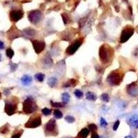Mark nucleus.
Wrapping results in <instances>:
<instances>
[{
	"label": "nucleus",
	"instance_id": "1",
	"mask_svg": "<svg viewBox=\"0 0 138 138\" xmlns=\"http://www.w3.org/2000/svg\"><path fill=\"white\" fill-rule=\"evenodd\" d=\"M113 55V49L107 44L102 45L99 50V59L104 64H106L110 62Z\"/></svg>",
	"mask_w": 138,
	"mask_h": 138
},
{
	"label": "nucleus",
	"instance_id": "2",
	"mask_svg": "<svg viewBox=\"0 0 138 138\" xmlns=\"http://www.w3.org/2000/svg\"><path fill=\"white\" fill-rule=\"evenodd\" d=\"M19 99L16 97L5 99V108L4 111L8 115H13L17 110Z\"/></svg>",
	"mask_w": 138,
	"mask_h": 138
},
{
	"label": "nucleus",
	"instance_id": "3",
	"mask_svg": "<svg viewBox=\"0 0 138 138\" xmlns=\"http://www.w3.org/2000/svg\"><path fill=\"white\" fill-rule=\"evenodd\" d=\"M37 110V105L31 97H27L23 102V112L25 114H31Z\"/></svg>",
	"mask_w": 138,
	"mask_h": 138
},
{
	"label": "nucleus",
	"instance_id": "4",
	"mask_svg": "<svg viewBox=\"0 0 138 138\" xmlns=\"http://www.w3.org/2000/svg\"><path fill=\"white\" fill-rule=\"evenodd\" d=\"M123 73L119 70L111 72L107 77V81L112 86H117L123 79Z\"/></svg>",
	"mask_w": 138,
	"mask_h": 138
},
{
	"label": "nucleus",
	"instance_id": "5",
	"mask_svg": "<svg viewBox=\"0 0 138 138\" xmlns=\"http://www.w3.org/2000/svg\"><path fill=\"white\" fill-rule=\"evenodd\" d=\"M44 133L46 136H57L58 135L57 126L54 119H51L46 124Z\"/></svg>",
	"mask_w": 138,
	"mask_h": 138
},
{
	"label": "nucleus",
	"instance_id": "6",
	"mask_svg": "<svg viewBox=\"0 0 138 138\" xmlns=\"http://www.w3.org/2000/svg\"><path fill=\"white\" fill-rule=\"evenodd\" d=\"M41 124V115L38 113H35L29 118V120L25 124L24 126L28 129H33V128L39 127Z\"/></svg>",
	"mask_w": 138,
	"mask_h": 138
},
{
	"label": "nucleus",
	"instance_id": "7",
	"mask_svg": "<svg viewBox=\"0 0 138 138\" xmlns=\"http://www.w3.org/2000/svg\"><path fill=\"white\" fill-rule=\"evenodd\" d=\"M82 43H83V39L82 38L76 40L75 41H73L71 44L67 48L66 50V54L69 55H73L78 50L81 45L82 44Z\"/></svg>",
	"mask_w": 138,
	"mask_h": 138
},
{
	"label": "nucleus",
	"instance_id": "8",
	"mask_svg": "<svg viewBox=\"0 0 138 138\" xmlns=\"http://www.w3.org/2000/svg\"><path fill=\"white\" fill-rule=\"evenodd\" d=\"M134 32V29L133 27L126 26L124 28V30L122 32L120 37V42L121 43H124L126 41L129 40V38L133 35Z\"/></svg>",
	"mask_w": 138,
	"mask_h": 138
},
{
	"label": "nucleus",
	"instance_id": "9",
	"mask_svg": "<svg viewBox=\"0 0 138 138\" xmlns=\"http://www.w3.org/2000/svg\"><path fill=\"white\" fill-rule=\"evenodd\" d=\"M28 19L32 23L36 24L39 23L41 19V13L40 10H33L28 14Z\"/></svg>",
	"mask_w": 138,
	"mask_h": 138
},
{
	"label": "nucleus",
	"instance_id": "10",
	"mask_svg": "<svg viewBox=\"0 0 138 138\" xmlns=\"http://www.w3.org/2000/svg\"><path fill=\"white\" fill-rule=\"evenodd\" d=\"M32 44L34 48V50L35 51L37 54L41 53L45 49L46 44L44 41L40 40H32Z\"/></svg>",
	"mask_w": 138,
	"mask_h": 138
},
{
	"label": "nucleus",
	"instance_id": "11",
	"mask_svg": "<svg viewBox=\"0 0 138 138\" xmlns=\"http://www.w3.org/2000/svg\"><path fill=\"white\" fill-rule=\"evenodd\" d=\"M24 13L22 10H12L10 13V18L11 19V21L13 22H17L19 19H21L22 18Z\"/></svg>",
	"mask_w": 138,
	"mask_h": 138
},
{
	"label": "nucleus",
	"instance_id": "12",
	"mask_svg": "<svg viewBox=\"0 0 138 138\" xmlns=\"http://www.w3.org/2000/svg\"><path fill=\"white\" fill-rule=\"evenodd\" d=\"M7 35H8V39L10 40H13L15 38L19 37V31H18L17 30H16V31L13 30V27L10 30H9V31L7 32Z\"/></svg>",
	"mask_w": 138,
	"mask_h": 138
},
{
	"label": "nucleus",
	"instance_id": "13",
	"mask_svg": "<svg viewBox=\"0 0 138 138\" xmlns=\"http://www.w3.org/2000/svg\"><path fill=\"white\" fill-rule=\"evenodd\" d=\"M32 81L31 76L28 75H24L21 78V82L24 86H28L31 84V83Z\"/></svg>",
	"mask_w": 138,
	"mask_h": 138
},
{
	"label": "nucleus",
	"instance_id": "14",
	"mask_svg": "<svg viewBox=\"0 0 138 138\" xmlns=\"http://www.w3.org/2000/svg\"><path fill=\"white\" fill-rule=\"evenodd\" d=\"M90 133V130L87 128H84L83 129H81L79 132V133L77 134V137L75 138H87L89 134Z\"/></svg>",
	"mask_w": 138,
	"mask_h": 138
},
{
	"label": "nucleus",
	"instance_id": "15",
	"mask_svg": "<svg viewBox=\"0 0 138 138\" xmlns=\"http://www.w3.org/2000/svg\"><path fill=\"white\" fill-rule=\"evenodd\" d=\"M127 90L128 93L131 95H135L137 93V89H136V86L135 85V83H133L131 84L128 86L127 87Z\"/></svg>",
	"mask_w": 138,
	"mask_h": 138
},
{
	"label": "nucleus",
	"instance_id": "16",
	"mask_svg": "<svg viewBox=\"0 0 138 138\" xmlns=\"http://www.w3.org/2000/svg\"><path fill=\"white\" fill-rule=\"evenodd\" d=\"M130 124L135 128H138V116L134 115L131 117L129 120Z\"/></svg>",
	"mask_w": 138,
	"mask_h": 138
},
{
	"label": "nucleus",
	"instance_id": "17",
	"mask_svg": "<svg viewBox=\"0 0 138 138\" xmlns=\"http://www.w3.org/2000/svg\"><path fill=\"white\" fill-rule=\"evenodd\" d=\"M10 131V126L8 124H6L0 128V133L1 134H7Z\"/></svg>",
	"mask_w": 138,
	"mask_h": 138
},
{
	"label": "nucleus",
	"instance_id": "18",
	"mask_svg": "<svg viewBox=\"0 0 138 138\" xmlns=\"http://www.w3.org/2000/svg\"><path fill=\"white\" fill-rule=\"evenodd\" d=\"M86 98L88 100H89V101H95L97 99L96 95L93 93L90 92V91L88 92V93H86Z\"/></svg>",
	"mask_w": 138,
	"mask_h": 138
},
{
	"label": "nucleus",
	"instance_id": "19",
	"mask_svg": "<svg viewBox=\"0 0 138 138\" xmlns=\"http://www.w3.org/2000/svg\"><path fill=\"white\" fill-rule=\"evenodd\" d=\"M77 84H78V81L77 80L72 79V80H68V81L65 84V87H70V86L74 87V86H75Z\"/></svg>",
	"mask_w": 138,
	"mask_h": 138
},
{
	"label": "nucleus",
	"instance_id": "20",
	"mask_svg": "<svg viewBox=\"0 0 138 138\" xmlns=\"http://www.w3.org/2000/svg\"><path fill=\"white\" fill-rule=\"evenodd\" d=\"M57 78L52 77L49 78V80L47 81V84H48L50 87H54V86H55V85L57 84Z\"/></svg>",
	"mask_w": 138,
	"mask_h": 138
},
{
	"label": "nucleus",
	"instance_id": "21",
	"mask_svg": "<svg viewBox=\"0 0 138 138\" xmlns=\"http://www.w3.org/2000/svg\"><path fill=\"white\" fill-rule=\"evenodd\" d=\"M35 78L36 79V80H37L38 81L42 82L44 80L45 75L43 74V73H37V74H35Z\"/></svg>",
	"mask_w": 138,
	"mask_h": 138
},
{
	"label": "nucleus",
	"instance_id": "22",
	"mask_svg": "<svg viewBox=\"0 0 138 138\" xmlns=\"http://www.w3.org/2000/svg\"><path fill=\"white\" fill-rule=\"evenodd\" d=\"M62 99L64 104H67L69 102L70 99V95L68 93H64L62 95Z\"/></svg>",
	"mask_w": 138,
	"mask_h": 138
},
{
	"label": "nucleus",
	"instance_id": "23",
	"mask_svg": "<svg viewBox=\"0 0 138 138\" xmlns=\"http://www.w3.org/2000/svg\"><path fill=\"white\" fill-rule=\"evenodd\" d=\"M53 114L55 117L57 119H61V118H62L63 113L60 111L59 109H55L53 111Z\"/></svg>",
	"mask_w": 138,
	"mask_h": 138
},
{
	"label": "nucleus",
	"instance_id": "24",
	"mask_svg": "<svg viewBox=\"0 0 138 138\" xmlns=\"http://www.w3.org/2000/svg\"><path fill=\"white\" fill-rule=\"evenodd\" d=\"M23 132H24V130L22 129H20L18 131L14 132V133L13 134L11 138H20L21 136H22V135Z\"/></svg>",
	"mask_w": 138,
	"mask_h": 138
},
{
	"label": "nucleus",
	"instance_id": "25",
	"mask_svg": "<svg viewBox=\"0 0 138 138\" xmlns=\"http://www.w3.org/2000/svg\"><path fill=\"white\" fill-rule=\"evenodd\" d=\"M6 56L8 58H10V59H12L13 57L14 56V55H15L14 51L11 49H7L6 51Z\"/></svg>",
	"mask_w": 138,
	"mask_h": 138
},
{
	"label": "nucleus",
	"instance_id": "26",
	"mask_svg": "<svg viewBox=\"0 0 138 138\" xmlns=\"http://www.w3.org/2000/svg\"><path fill=\"white\" fill-rule=\"evenodd\" d=\"M74 94H75V95L77 97V98H78V99L82 98L83 97V95H84V94L82 93V91H81L80 90H78V89L75 90L74 91Z\"/></svg>",
	"mask_w": 138,
	"mask_h": 138
},
{
	"label": "nucleus",
	"instance_id": "27",
	"mask_svg": "<svg viewBox=\"0 0 138 138\" xmlns=\"http://www.w3.org/2000/svg\"><path fill=\"white\" fill-rule=\"evenodd\" d=\"M65 120L68 123L72 124V123H73V122L75 121V117H72V116L67 115L65 117Z\"/></svg>",
	"mask_w": 138,
	"mask_h": 138
},
{
	"label": "nucleus",
	"instance_id": "28",
	"mask_svg": "<svg viewBox=\"0 0 138 138\" xmlns=\"http://www.w3.org/2000/svg\"><path fill=\"white\" fill-rule=\"evenodd\" d=\"M41 113L46 116H49L51 114V110L49 109L48 108H44L42 110H41Z\"/></svg>",
	"mask_w": 138,
	"mask_h": 138
},
{
	"label": "nucleus",
	"instance_id": "29",
	"mask_svg": "<svg viewBox=\"0 0 138 138\" xmlns=\"http://www.w3.org/2000/svg\"><path fill=\"white\" fill-rule=\"evenodd\" d=\"M89 130L91 131V133H94V132H96L97 130V126L94 124H91L89 126Z\"/></svg>",
	"mask_w": 138,
	"mask_h": 138
},
{
	"label": "nucleus",
	"instance_id": "30",
	"mask_svg": "<svg viewBox=\"0 0 138 138\" xmlns=\"http://www.w3.org/2000/svg\"><path fill=\"white\" fill-rule=\"evenodd\" d=\"M50 104L51 106L55 108H58V107H63L64 106V104L61 102H50Z\"/></svg>",
	"mask_w": 138,
	"mask_h": 138
},
{
	"label": "nucleus",
	"instance_id": "31",
	"mask_svg": "<svg viewBox=\"0 0 138 138\" xmlns=\"http://www.w3.org/2000/svg\"><path fill=\"white\" fill-rule=\"evenodd\" d=\"M101 98L102 99L104 102H109V99H110V97H109V95L106 93H104L101 95Z\"/></svg>",
	"mask_w": 138,
	"mask_h": 138
},
{
	"label": "nucleus",
	"instance_id": "32",
	"mask_svg": "<svg viewBox=\"0 0 138 138\" xmlns=\"http://www.w3.org/2000/svg\"><path fill=\"white\" fill-rule=\"evenodd\" d=\"M100 124H101V126H102V127H106L107 126V122H106V120H105L104 118H103V117L101 118V120H100Z\"/></svg>",
	"mask_w": 138,
	"mask_h": 138
},
{
	"label": "nucleus",
	"instance_id": "33",
	"mask_svg": "<svg viewBox=\"0 0 138 138\" xmlns=\"http://www.w3.org/2000/svg\"><path fill=\"white\" fill-rule=\"evenodd\" d=\"M119 125H120V121L119 120L116 121L115 123L114 124V126H113V130H117V129H118V126H119Z\"/></svg>",
	"mask_w": 138,
	"mask_h": 138
},
{
	"label": "nucleus",
	"instance_id": "34",
	"mask_svg": "<svg viewBox=\"0 0 138 138\" xmlns=\"http://www.w3.org/2000/svg\"><path fill=\"white\" fill-rule=\"evenodd\" d=\"M99 138V135L97 132H94L91 134V138Z\"/></svg>",
	"mask_w": 138,
	"mask_h": 138
},
{
	"label": "nucleus",
	"instance_id": "35",
	"mask_svg": "<svg viewBox=\"0 0 138 138\" xmlns=\"http://www.w3.org/2000/svg\"><path fill=\"white\" fill-rule=\"evenodd\" d=\"M17 65H16V64H15L11 63V64H10V68L12 69V70H11V71H15V69L17 68Z\"/></svg>",
	"mask_w": 138,
	"mask_h": 138
},
{
	"label": "nucleus",
	"instance_id": "36",
	"mask_svg": "<svg viewBox=\"0 0 138 138\" xmlns=\"http://www.w3.org/2000/svg\"><path fill=\"white\" fill-rule=\"evenodd\" d=\"M4 49V44L3 41H0V50H3Z\"/></svg>",
	"mask_w": 138,
	"mask_h": 138
},
{
	"label": "nucleus",
	"instance_id": "37",
	"mask_svg": "<svg viewBox=\"0 0 138 138\" xmlns=\"http://www.w3.org/2000/svg\"><path fill=\"white\" fill-rule=\"evenodd\" d=\"M125 138H133L131 136H127V137H126Z\"/></svg>",
	"mask_w": 138,
	"mask_h": 138
},
{
	"label": "nucleus",
	"instance_id": "38",
	"mask_svg": "<svg viewBox=\"0 0 138 138\" xmlns=\"http://www.w3.org/2000/svg\"><path fill=\"white\" fill-rule=\"evenodd\" d=\"M1 61V55L0 54V62Z\"/></svg>",
	"mask_w": 138,
	"mask_h": 138
},
{
	"label": "nucleus",
	"instance_id": "39",
	"mask_svg": "<svg viewBox=\"0 0 138 138\" xmlns=\"http://www.w3.org/2000/svg\"><path fill=\"white\" fill-rule=\"evenodd\" d=\"M1 93H0V98H1Z\"/></svg>",
	"mask_w": 138,
	"mask_h": 138
},
{
	"label": "nucleus",
	"instance_id": "40",
	"mask_svg": "<svg viewBox=\"0 0 138 138\" xmlns=\"http://www.w3.org/2000/svg\"></svg>",
	"mask_w": 138,
	"mask_h": 138
}]
</instances>
